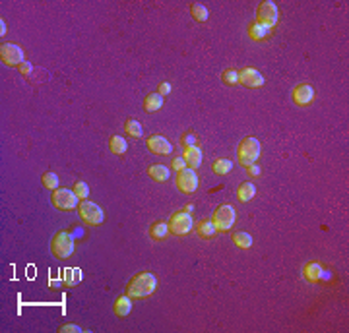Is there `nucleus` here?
Listing matches in <instances>:
<instances>
[{
    "instance_id": "nucleus-20",
    "label": "nucleus",
    "mask_w": 349,
    "mask_h": 333,
    "mask_svg": "<svg viewBox=\"0 0 349 333\" xmlns=\"http://www.w3.org/2000/svg\"><path fill=\"white\" fill-rule=\"evenodd\" d=\"M167 235H169V225H167V223L158 221L150 227V237H152V240H156V242L163 240Z\"/></svg>"
},
{
    "instance_id": "nucleus-29",
    "label": "nucleus",
    "mask_w": 349,
    "mask_h": 333,
    "mask_svg": "<svg viewBox=\"0 0 349 333\" xmlns=\"http://www.w3.org/2000/svg\"><path fill=\"white\" fill-rule=\"evenodd\" d=\"M82 279L80 270H66L64 271V285L66 287H74Z\"/></svg>"
},
{
    "instance_id": "nucleus-36",
    "label": "nucleus",
    "mask_w": 349,
    "mask_h": 333,
    "mask_svg": "<svg viewBox=\"0 0 349 333\" xmlns=\"http://www.w3.org/2000/svg\"><path fill=\"white\" fill-rule=\"evenodd\" d=\"M60 332L62 333H82V328L74 326V324H68V326H62V328H60Z\"/></svg>"
},
{
    "instance_id": "nucleus-23",
    "label": "nucleus",
    "mask_w": 349,
    "mask_h": 333,
    "mask_svg": "<svg viewBox=\"0 0 349 333\" xmlns=\"http://www.w3.org/2000/svg\"><path fill=\"white\" fill-rule=\"evenodd\" d=\"M237 196L240 202H250L254 196H256V186H254L252 182H244V184L238 186Z\"/></svg>"
},
{
    "instance_id": "nucleus-37",
    "label": "nucleus",
    "mask_w": 349,
    "mask_h": 333,
    "mask_svg": "<svg viewBox=\"0 0 349 333\" xmlns=\"http://www.w3.org/2000/svg\"><path fill=\"white\" fill-rule=\"evenodd\" d=\"M246 173L250 176H258L260 175V169H258L256 165H248V167H246Z\"/></svg>"
},
{
    "instance_id": "nucleus-15",
    "label": "nucleus",
    "mask_w": 349,
    "mask_h": 333,
    "mask_svg": "<svg viewBox=\"0 0 349 333\" xmlns=\"http://www.w3.org/2000/svg\"><path fill=\"white\" fill-rule=\"evenodd\" d=\"M182 159L186 161V167H190V169L200 167V163H202V151H200V147H198V145H188V147H184Z\"/></svg>"
},
{
    "instance_id": "nucleus-31",
    "label": "nucleus",
    "mask_w": 349,
    "mask_h": 333,
    "mask_svg": "<svg viewBox=\"0 0 349 333\" xmlns=\"http://www.w3.org/2000/svg\"><path fill=\"white\" fill-rule=\"evenodd\" d=\"M74 194L82 198V200H86L88 196H90V188H88V184L84 182V180H78L76 184H74Z\"/></svg>"
},
{
    "instance_id": "nucleus-9",
    "label": "nucleus",
    "mask_w": 349,
    "mask_h": 333,
    "mask_svg": "<svg viewBox=\"0 0 349 333\" xmlns=\"http://www.w3.org/2000/svg\"><path fill=\"white\" fill-rule=\"evenodd\" d=\"M0 60L6 66H20L24 60V50L14 43H2L0 47Z\"/></svg>"
},
{
    "instance_id": "nucleus-21",
    "label": "nucleus",
    "mask_w": 349,
    "mask_h": 333,
    "mask_svg": "<svg viewBox=\"0 0 349 333\" xmlns=\"http://www.w3.org/2000/svg\"><path fill=\"white\" fill-rule=\"evenodd\" d=\"M163 107V97L159 93H150V95L144 99V109L148 112H156Z\"/></svg>"
},
{
    "instance_id": "nucleus-17",
    "label": "nucleus",
    "mask_w": 349,
    "mask_h": 333,
    "mask_svg": "<svg viewBox=\"0 0 349 333\" xmlns=\"http://www.w3.org/2000/svg\"><path fill=\"white\" fill-rule=\"evenodd\" d=\"M272 35V29L270 27H266V25H262V23H250L248 25V37L252 39V41H264V39H268Z\"/></svg>"
},
{
    "instance_id": "nucleus-24",
    "label": "nucleus",
    "mask_w": 349,
    "mask_h": 333,
    "mask_svg": "<svg viewBox=\"0 0 349 333\" xmlns=\"http://www.w3.org/2000/svg\"><path fill=\"white\" fill-rule=\"evenodd\" d=\"M190 16L196 19V21H200V23H204L208 17H210V12H208V8L204 4H200V2H194L190 6Z\"/></svg>"
},
{
    "instance_id": "nucleus-12",
    "label": "nucleus",
    "mask_w": 349,
    "mask_h": 333,
    "mask_svg": "<svg viewBox=\"0 0 349 333\" xmlns=\"http://www.w3.org/2000/svg\"><path fill=\"white\" fill-rule=\"evenodd\" d=\"M302 275H304V279H306L308 283H318V281L330 279L332 273L322 270V266H320L318 262H308V264H304V268H302Z\"/></svg>"
},
{
    "instance_id": "nucleus-11",
    "label": "nucleus",
    "mask_w": 349,
    "mask_h": 333,
    "mask_svg": "<svg viewBox=\"0 0 349 333\" xmlns=\"http://www.w3.org/2000/svg\"><path fill=\"white\" fill-rule=\"evenodd\" d=\"M293 103L299 105V107H306L314 101V87L310 83H299L295 89H293Z\"/></svg>"
},
{
    "instance_id": "nucleus-4",
    "label": "nucleus",
    "mask_w": 349,
    "mask_h": 333,
    "mask_svg": "<svg viewBox=\"0 0 349 333\" xmlns=\"http://www.w3.org/2000/svg\"><path fill=\"white\" fill-rule=\"evenodd\" d=\"M78 215L80 219L86 223V225H90V227H97V225H101L103 219H105V215H103V209L94 204V202H90V200H82V204L78 206Z\"/></svg>"
},
{
    "instance_id": "nucleus-27",
    "label": "nucleus",
    "mask_w": 349,
    "mask_h": 333,
    "mask_svg": "<svg viewBox=\"0 0 349 333\" xmlns=\"http://www.w3.org/2000/svg\"><path fill=\"white\" fill-rule=\"evenodd\" d=\"M233 242L237 244L238 248H250L252 246V237L248 235V233H235L233 235Z\"/></svg>"
},
{
    "instance_id": "nucleus-18",
    "label": "nucleus",
    "mask_w": 349,
    "mask_h": 333,
    "mask_svg": "<svg viewBox=\"0 0 349 333\" xmlns=\"http://www.w3.org/2000/svg\"><path fill=\"white\" fill-rule=\"evenodd\" d=\"M112 310H114V314L120 318H126L130 312H132V301H130V297L128 295H122V297H118L116 302H114V306H112Z\"/></svg>"
},
{
    "instance_id": "nucleus-34",
    "label": "nucleus",
    "mask_w": 349,
    "mask_h": 333,
    "mask_svg": "<svg viewBox=\"0 0 349 333\" xmlns=\"http://www.w3.org/2000/svg\"><path fill=\"white\" fill-rule=\"evenodd\" d=\"M158 93H159L161 97L169 95V93H171V83H169V81H163V83H159Z\"/></svg>"
},
{
    "instance_id": "nucleus-8",
    "label": "nucleus",
    "mask_w": 349,
    "mask_h": 333,
    "mask_svg": "<svg viewBox=\"0 0 349 333\" xmlns=\"http://www.w3.org/2000/svg\"><path fill=\"white\" fill-rule=\"evenodd\" d=\"M52 206L62 209V211H70L74 207H78V196L74 194V190H68V188H58L52 194Z\"/></svg>"
},
{
    "instance_id": "nucleus-32",
    "label": "nucleus",
    "mask_w": 349,
    "mask_h": 333,
    "mask_svg": "<svg viewBox=\"0 0 349 333\" xmlns=\"http://www.w3.org/2000/svg\"><path fill=\"white\" fill-rule=\"evenodd\" d=\"M171 169L176 171V173L184 171V169H186V161H184L182 157H173V161H171Z\"/></svg>"
},
{
    "instance_id": "nucleus-5",
    "label": "nucleus",
    "mask_w": 349,
    "mask_h": 333,
    "mask_svg": "<svg viewBox=\"0 0 349 333\" xmlns=\"http://www.w3.org/2000/svg\"><path fill=\"white\" fill-rule=\"evenodd\" d=\"M169 233H173L176 237H182V235H188L194 227V221H192L190 213L186 211H174L169 219Z\"/></svg>"
},
{
    "instance_id": "nucleus-22",
    "label": "nucleus",
    "mask_w": 349,
    "mask_h": 333,
    "mask_svg": "<svg viewBox=\"0 0 349 333\" xmlns=\"http://www.w3.org/2000/svg\"><path fill=\"white\" fill-rule=\"evenodd\" d=\"M126 140L122 136H111L109 140V149H111L114 155H124L126 153Z\"/></svg>"
},
{
    "instance_id": "nucleus-25",
    "label": "nucleus",
    "mask_w": 349,
    "mask_h": 333,
    "mask_svg": "<svg viewBox=\"0 0 349 333\" xmlns=\"http://www.w3.org/2000/svg\"><path fill=\"white\" fill-rule=\"evenodd\" d=\"M124 132H126L130 138H134V140H142L144 138L142 124H140L138 120H126V124H124Z\"/></svg>"
},
{
    "instance_id": "nucleus-38",
    "label": "nucleus",
    "mask_w": 349,
    "mask_h": 333,
    "mask_svg": "<svg viewBox=\"0 0 349 333\" xmlns=\"http://www.w3.org/2000/svg\"><path fill=\"white\" fill-rule=\"evenodd\" d=\"M0 27H2V29H0V33H2V35H4V33H6V23H4V19H2V21H0Z\"/></svg>"
},
{
    "instance_id": "nucleus-7",
    "label": "nucleus",
    "mask_w": 349,
    "mask_h": 333,
    "mask_svg": "<svg viewBox=\"0 0 349 333\" xmlns=\"http://www.w3.org/2000/svg\"><path fill=\"white\" fill-rule=\"evenodd\" d=\"M280 19V12H278V6L276 2L272 0H264L260 6H258V14H256V23H262L266 27H274Z\"/></svg>"
},
{
    "instance_id": "nucleus-14",
    "label": "nucleus",
    "mask_w": 349,
    "mask_h": 333,
    "mask_svg": "<svg viewBox=\"0 0 349 333\" xmlns=\"http://www.w3.org/2000/svg\"><path fill=\"white\" fill-rule=\"evenodd\" d=\"M238 74H240V83L246 85V87H260V85L264 83L262 74H260L258 70H254V68H244V70H240Z\"/></svg>"
},
{
    "instance_id": "nucleus-2",
    "label": "nucleus",
    "mask_w": 349,
    "mask_h": 333,
    "mask_svg": "<svg viewBox=\"0 0 349 333\" xmlns=\"http://www.w3.org/2000/svg\"><path fill=\"white\" fill-rule=\"evenodd\" d=\"M260 157V142L256 138H244L237 147V159L242 167L254 165Z\"/></svg>"
},
{
    "instance_id": "nucleus-35",
    "label": "nucleus",
    "mask_w": 349,
    "mask_h": 333,
    "mask_svg": "<svg viewBox=\"0 0 349 333\" xmlns=\"http://www.w3.org/2000/svg\"><path fill=\"white\" fill-rule=\"evenodd\" d=\"M180 142H182L184 147H188V145H196V136H194V134H184Z\"/></svg>"
},
{
    "instance_id": "nucleus-16",
    "label": "nucleus",
    "mask_w": 349,
    "mask_h": 333,
    "mask_svg": "<svg viewBox=\"0 0 349 333\" xmlns=\"http://www.w3.org/2000/svg\"><path fill=\"white\" fill-rule=\"evenodd\" d=\"M216 233H218V229H216L214 221H210V219H202V221L196 225V235L202 238V240L214 238L216 237Z\"/></svg>"
},
{
    "instance_id": "nucleus-33",
    "label": "nucleus",
    "mask_w": 349,
    "mask_h": 333,
    "mask_svg": "<svg viewBox=\"0 0 349 333\" xmlns=\"http://www.w3.org/2000/svg\"><path fill=\"white\" fill-rule=\"evenodd\" d=\"M18 68H20V74H24L26 78H30V76H32L33 66H32V64H30V62H22V64H20V66H18Z\"/></svg>"
},
{
    "instance_id": "nucleus-30",
    "label": "nucleus",
    "mask_w": 349,
    "mask_h": 333,
    "mask_svg": "<svg viewBox=\"0 0 349 333\" xmlns=\"http://www.w3.org/2000/svg\"><path fill=\"white\" fill-rule=\"evenodd\" d=\"M43 186L48 188V190H56L58 188V176L54 173H45L43 175Z\"/></svg>"
},
{
    "instance_id": "nucleus-10",
    "label": "nucleus",
    "mask_w": 349,
    "mask_h": 333,
    "mask_svg": "<svg viewBox=\"0 0 349 333\" xmlns=\"http://www.w3.org/2000/svg\"><path fill=\"white\" fill-rule=\"evenodd\" d=\"M176 188L182 194H194L198 188V175L194 169H184L176 176Z\"/></svg>"
},
{
    "instance_id": "nucleus-6",
    "label": "nucleus",
    "mask_w": 349,
    "mask_h": 333,
    "mask_svg": "<svg viewBox=\"0 0 349 333\" xmlns=\"http://www.w3.org/2000/svg\"><path fill=\"white\" fill-rule=\"evenodd\" d=\"M212 221L216 225L218 233H227V231L233 227V223H235V209H233V206H229V204L220 206L216 209Z\"/></svg>"
},
{
    "instance_id": "nucleus-28",
    "label": "nucleus",
    "mask_w": 349,
    "mask_h": 333,
    "mask_svg": "<svg viewBox=\"0 0 349 333\" xmlns=\"http://www.w3.org/2000/svg\"><path fill=\"white\" fill-rule=\"evenodd\" d=\"M222 79L227 85H237V83H240V74H238V70H225L222 74Z\"/></svg>"
},
{
    "instance_id": "nucleus-26",
    "label": "nucleus",
    "mask_w": 349,
    "mask_h": 333,
    "mask_svg": "<svg viewBox=\"0 0 349 333\" xmlns=\"http://www.w3.org/2000/svg\"><path fill=\"white\" fill-rule=\"evenodd\" d=\"M214 173L216 175H220V176H223V175H229L231 173V169H233V161L231 159H218L216 163H214Z\"/></svg>"
},
{
    "instance_id": "nucleus-13",
    "label": "nucleus",
    "mask_w": 349,
    "mask_h": 333,
    "mask_svg": "<svg viewBox=\"0 0 349 333\" xmlns=\"http://www.w3.org/2000/svg\"><path fill=\"white\" fill-rule=\"evenodd\" d=\"M148 149L152 153H156V155H167V153H171L173 147H171V143H169V140L165 136L154 134L152 138H148Z\"/></svg>"
},
{
    "instance_id": "nucleus-3",
    "label": "nucleus",
    "mask_w": 349,
    "mask_h": 333,
    "mask_svg": "<svg viewBox=\"0 0 349 333\" xmlns=\"http://www.w3.org/2000/svg\"><path fill=\"white\" fill-rule=\"evenodd\" d=\"M50 250L58 260H66L74 252V237L66 231H58L50 240Z\"/></svg>"
},
{
    "instance_id": "nucleus-1",
    "label": "nucleus",
    "mask_w": 349,
    "mask_h": 333,
    "mask_svg": "<svg viewBox=\"0 0 349 333\" xmlns=\"http://www.w3.org/2000/svg\"><path fill=\"white\" fill-rule=\"evenodd\" d=\"M156 287H158V279L154 273H136L126 285V295L130 299H146L150 295L156 293Z\"/></svg>"
},
{
    "instance_id": "nucleus-19",
    "label": "nucleus",
    "mask_w": 349,
    "mask_h": 333,
    "mask_svg": "<svg viewBox=\"0 0 349 333\" xmlns=\"http://www.w3.org/2000/svg\"><path fill=\"white\" fill-rule=\"evenodd\" d=\"M148 175L152 176L154 180H158V182H165V180H169L171 171H169V167H165V165H152V167L148 169Z\"/></svg>"
}]
</instances>
